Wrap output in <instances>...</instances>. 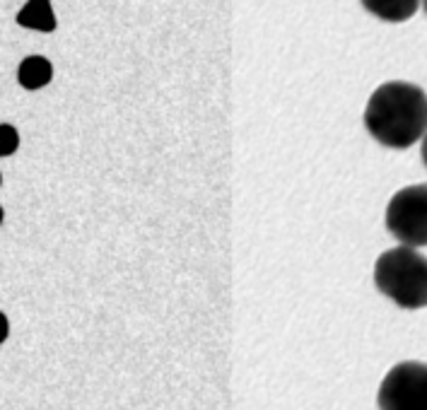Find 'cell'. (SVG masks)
Masks as SVG:
<instances>
[{
    "label": "cell",
    "mask_w": 427,
    "mask_h": 410,
    "mask_svg": "<svg viewBox=\"0 0 427 410\" xmlns=\"http://www.w3.org/2000/svg\"><path fill=\"white\" fill-rule=\"evenodd\" d=\"M53 77V66L51 61H46L44 56H29L19 63L17 68V82L24 89H39L46 87Z\"/></svg>",
    "instance_id": "52a82bcc"
},
{
    "label": "cell",
    "mask_w": 427,
    "mask_h": 410,
    "mask_svg": "<svg viewBox=\"0 0 427 410\" xmlns=\"http://www.w3.org/2000/svg\"><path fill=\"white\" fill-rule=\"evenodd\" d=\"M423 7H425V15H427V0H423Z\"/></svg>",
    "instance_id": "7c38bea8"
},
{
    "label": "cell",
    "mask_w": 427,
    "mask_h": 410,
    "mask_svg": "<svg viewBox=\"0 0 427 410\" xmlns=\"http://www.w3.org/2000/svg\"><path fill=\"white\" fill-rule=\"evenodd\" d=\"M379 410H427V364L398 362L379 384Z\"/></svg>",
    "instance_id": "277c9868"
},
{
    "label": "cell",
    "mask_w": 427,
    "mask_h": 410,
    "mask_svg": "<svg viewBox=\"0 0 427 410\" xmlns=\"http://www.w3.org/2000/svg\"><path fill=\"white\" fill-rule=\"evenodd\" d=\"M420 0H362V7L384 22H406L418 12Z\"/></svg>",
    "instance_id": "8992f818"
},
{
    "label": "cell",
    "mask_w": 427,
    "mask_h": 410,
    "mask_svg": "<svg viewBox=\"0 0 427 410\" xmlns=\"http://www.w3.org/2000/svg\"><path fill=\"white\" fill-rule=\"evenodd\" d=\"M2 220H5V210L0 207V224H2Z\"/></svg>",
    "instance_id": "8fae6325"
},
{
    "label": "cell",
    "mask_w": 427,
    "mask_h": 410,
    "mask_svg": "<svg viewBox=\"0 0 427 410\" xmlns=\"http://www.w3.org/2000/svg\"><path fill=\"white\" fill-rule=\"evenodd\" d=\"M364 128L389 150H406L415 145L427 133L425 89L403 80L384 82L367 102Z\"/></svg>",
    "instance_id": "6da1fadb"
},
{
    "label": "cell",
    "mask_w": 427,
    "mask_h": 410,
    "mask_svg": "<svg viewBox=\"0 0 427 410\" xmlns=\"http://www.w3.org/2000/svg\"><path fill=\"white\" fill-rule=\"evenodd\" d=\"M17 24L36 32H53L56 15H53L51 0H27L24 7L17 12Z\"/></svg>",
    "instance_id": "5b68a950"
},
{
    "label": "cell",
    "mask_w": 427,
    "mask_h": 410,
    "mask_svg": "<svg viewBox=\"0 0 427 410\" xmlns=\"http://www.w3.org/2000/svg\"><path fill=\"white\" fill-rule=\"evenodd\" d=\"M420 154H423V164L427 167V133H425V140H423V150H420Z\"/></svg>",
    "instance_id": "30bf717a"
},
{
    "label": "cell",
    "mask_w": 427,
    "mask_h": 410,
    "mask_svg": "<svg viewBox=\"0 0 427 410\" xmlns=\"http://www.w3.org/2000/svg\"><path fill=\"white\" fill-rule=\"evenodd\" d=\"M19 147V136L15 131V126L10 123H0V157L12 154Z\"/></svg>",
    "instance_id": "ba28073f"
},
{
    "label": "cell",
    "mask_w": 427,
    "mask_h": 410,
    "mask_svg": "<svg viewBox=\"0 0 427 410\" xmlns=\"http://www.w3.org/2000/svg\"><path fill=\"white\" fill-rule=\"evenodd\" d=\"M0 184H2V176H0Z\"/></svg>",
    "instance_id": "4fadbf2b"
},
{
    "label": "cell",
    "mask_w": 427,
    "mask_h": 410,
    "mask_svg": "<svg viewBox=\"0 0 427 410\" xmlns=\"http://www.w3.org/2000/svg\"><path fill=\"white\" fill-rule=\"evenodd\" d=\"M7 336H10V321H7V316L0 311V345L7 341Z\"/></svg>",
    "instance_id": "9c48e42d"
},
{
    "label": "cell",
    "mask_w": 427,
    "mask_h": 410,
    "mask_svg": "<svg viewBox=\"0 0 427 410\" xmlns=\"http://www.w3.org/2000/svg\"><path fill=\"white\" fill-rule=\"evenodd\" d=\"M386 229L401 246H427V184L406 186L386 205Z\"/></svg>",
    "instance_id": "3957f363"
},
{
    "label": "cell",
    "mask_w": 427,
    "mask_h": 410,
    "mask_svg": "<svg viewBox=\"0 0 427 410\" xmlns=\"http://www.w3.org/2000/svg\"><path fill=\"white\" fill-rule=\"evenodd\" d=\"M374 285L406 311L427 307V256L408 246L384 251L374 263Z\"/></svg>",
    "instance_id": "7a4b0ae2"
}]
</instances>
